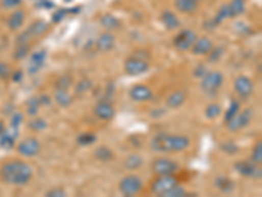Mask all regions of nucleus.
<instances>
[{"instance_id":"72a5a7b5","label":"nucleus","mask_w":262,"mask_h":197,"mask_svg":"<svg viewBox=\"0 0 262 197\" xmlns=\"http://www.w3.org/2000/svg\"><path fill=\"white\" fill-rule=\"evenodd\" d=\"M27 114L28 116H31V117H34L37 116L38 111H40V107H41V103L38 100V96H33V97H29L27 100Z\"/></svg>"},{"instance_id":"f8f14e48","label":"nucleus","mask_w":262,"mask_h":197,"mask_svg":"<svg viewBox=\"0 0 262 197\" xmlns=\"http://www.w3.org/2000/svg\"><path fill=\"white\" fill-rule=\"evenodd\" d=\"M197 40V34L192 29H181L173 38V46L177 52H188L190 50L194 41Z\"/></svg>"},{"instance_id":"dca6fc26","label":"nucleus","mask_w":262,"mask_h":197,"mask_svg":"<svg viewBox=\"0 0 262 197\" xmlns=\"http://www.w3.org/2000/svg\"><path fill=\"white\" fill-rule=\"evenodd\" d=\"M213 47H214L213 40L206 37V36H203V37H197V40L194 41V43H193L192 47H190V52H192L194 56L203 57V56H207Z\"/></svg>"},{"instance_id":"412c9836","label":"nucleus","mask_w":262,"mask_h":197,"mask_svg":"<svg viewBox=\"0 0 262 197\" xmlns=\"http://www.w3.org/2000/svg\"><path fill=\"white\" fill-rule=\"evenodd\" d=\"M201 0H174V8L184 15H193L198 11Z\"/></svg>"},{"instance_id":"5701e85b","label":"nucleus","mask_w":262,"mask_h":197,"mask_svg":"<svg viewBox=\"0 0 262 197\" xmlns=\"http://www.w3.org/2000/svg\"><path fill=\"white\" fill-rule=\"evenodd\" d=\"M100 25L108 32L118 31V29H122L123 27L122 21H121L117 16L112 15V13H105V15L101 16Z\"/></svg>"},{"instance_id":"4be33fe9","label":"nucleus","mask_w":262,"mask_h":197,"mask_svg":"<svg viewBox=\"0 0 262 197\" xmlns=\"http://www.w3.org/2000/svg\"><path fill=\"white\" fill-rule=\"evenodd\" d=\"M186 91L185 89H176L167 97V107L171 109L181 108L186 102Z\"/></svg>"},{"instance_id":"2eb2a0df","label":"nucleus","mask_w":262,"mask_h":197,"mask_svg":"<svg viewBox=\"0 0 262 197\" xmlns=\"http://www.w3.org/2000/svg\"><path fill=\"white\" fill-rule=\"evenodd\" d=\"M93 114L98 120L110 121L113 120L114 116H116V108L113 107V104H110V103L105 102V100H100L93 107Z\"/></svg>"},{"instance_id":"0eeeda50","label":"nucleus","mask_w":262,"mask_h":197,"mask_svg":"<svg viewBox=\"0 0 262 197\" xmlns=\"http://www.w3.org/2000/svg\"><path fill=\"white\" fill-rule=\"evenodd\" d=\"M151 169H152L155 176L174 175L180 169V164L176 160L171 159V158L159 157L153 159L152 164H151Z\"/></svg>"},{"instance_id":"6ab92c4d","label":"nucleus","mask_w":262,"mask_h":197,"mask_svg":"<svg viewBox=\"0 0 262 197\" xmlns=\"http://www.w3.org/2000/svg\"><path fill=\"white\" fill-rule=\"evenodd\" d=\"M25 17H27L25 11L16 8V10L9 15L8 19H7V27H8L9 31L11 32L20 31L25 22Z\"/></svg>"},{"instance_id":"6e6552de","label":"nucleus","mask_w":262,"mask_h":197,"mask_svg":"<svg viewBox=\"0 0 262 197\" xmlns=\"http://www.w3.org/2000/svg\"><path fill=\"white\" fill-rule=\"evenodd\" d=\"M180 184L177 178L174 175H160L156 176L151 182L149 185V191L152 192L156 196H163L165 192H168L171 188H173L174 185Z\"/></svg>"},{"instance_id":"f704fd0d","label":"nucleus","mask_w":262,"mask_h":197,"mask_svg":"<svg viewBox=\"0 0 262 197\" xmlns=\"http://www.w3.org/2000/svg\"><path fill=\"white\" fill-rule=\"evenodd\" d=\"M93 88V82L91 79H82L75 84V95H84V93L89 92Z\"/></svg>"},{"instance_id":"a878e982","label":"nucleus","mask_w":262,"mask_h":197,"mask_svg":"<svg viewBox=\"0 0 262 197\" xmlns=\"http://www.w3.org/2000/svg\"><path fill=\"white\" fill-rule=\"evenodd\" d=\"M54 100L62 108H67V107H70L72 104V96L68 93V89L55 88Z\"/></svg>"},{"instance_id":"7ed1b4c3","label":"nucleus","mask_w":262,"mask_h":197,"mask_svg":"<svg viewBox=\"0 0 262 197\" xmlns=\"http://www.w3.org/2000/svg\"><path fill=\"white\" fill-rule=\"evenodd\" d=\"M199 80H201L202 92L213 97L217 95L220 87L224 83V75L218 70L207 71Z\"/></svg>"},{"instance_id":"f03ea898","label":"nucleus","mask_w":262,"mask_h":197,"mask_svg":"<svg viewBox=\"0 0 262 197\" xmlns=\"http://www.w3.org/2000/svg\"><path fill=\"white\" fill-rule=\"evenodd\" d=\"M190 143L192 142L188 136L160 132L151 139L149 146L156 153H180L189 147Z\"/></svg>"},{"instance_id":"aec40b11","label":"nucleus","mask_w":262,"mask_h":197,"mask_svg":"<svg viewBox=\"0 0 262 197\" xmlns=\"http://www.w3.org/2000/svg\"><path fill=\"white\" fill-rule=\"evenodd\" d=\"M160 22L164 25V28L167 31H176L181 27L180 19L177 17L176 13L173 11L165 10L163 11L162 15H160Z\"/></svg>"},{"instance_id":"ddd939ff","label":"nucleus","mask_w":262,"mask_h":197,"mask_svg":"<svg viewBox=\"0 0 262 197\" xmlns=\"http://www.w3.org/2000/svg\"><path fill=\"white\" fill-rule=\"evenodd\" d=\"M233 89L241 98H248L254 91V84L247 75H239L233 80Z\"/></svg>"},{"instance_id":"e433bc0d","label":"nucleus","mask_w":262,"mask_h":197,"mask_svg":"<svg viewBox=\"0 0 262 197\" xmlns=\"http://www.w3.org/2000/svg\"><path fill=\"white\" fill-rule=\"evenodd\" d=\"M220 150L227 155H236L239 153V146L235 141H224L219 145Z\"/></svg>"},{"instance_id":"ea45409f","label":"nucleus","mask_w":262,"mask_h":197,"mask_svg":"<svg viewBox=\"0 0 262 197\" xmlns=\"http://www.w3.org/2000/svg\"><path fill=\"white\" fill-rule=\"evenodd\" d=\"M223 54H224V47L223 46H214L213 49H211V52L207 54V61L210 62V63H215V62L220 61V58L223 57Z\"/></svg>"},{"instance_id":"4c0bfd02","label":"nucleus","mask_w":262,"mask_h":197,"mask_svg":"<svg viewBox=\"0 0 262 197\" xmlns=\"http://www.w3.org/2000/svg\"><path fill=\"white\" fill-rule=\"evenodd\" d=\"M186 196H188V192H186L185 188L180 184L174 185L173 188H171L169 191L165 192V193L163 194V197H186Z\"/></svg>"},{"instance_id":"7c9ffc66","label":"nucleus","mask_w":262,"mask_h":197,"mask_svg":"<svg viewBox=\"0 0 262 197\" xmlns=\"http://www.w3.org/2000/svg\"><path fill=\"white\" fill-rule=\"evenodd\" d=\"M28 129L32 130V132L34 133L43 132L45 129H47V122H46L45 118L34 116L33 118H31V120L28 121Z\"/></svg>"},{"instance_id":"b1692460","label":"nucleus","mask_w":262,"mask_h":197,"mask_svg":"<svg viewBox=\"0 0 262 197\" xmlns=\"http://www.w3.org/2000/svg\"><path fill=\"white\" fill-rule=\"evenodd\" d=\"M214 187L217 188L218 191L222 193H232L235 189V183L231 178L226 175H218L217 178L214 179Z\"/></svg>"},{"instance_id":"8fccbe9b","label":"nucleus","mask_w":262,"mask_h":197,"mask_svg":"<svg viewBox=\"0 0 262 197\" xmlns=\"http://www.w3.org/2000/svg\"><path fill=\"white\" fill-rule=\"evenodd\" d=\"M38 100H40L41 105H46V107H50V105H51V97L47 95H45V93L38 96Z\"/></svg>"},{"instance_id":"58836bf2","label":"nucleus","mask_w":262,"mask_h":197,"mask_svg":"<svg viewBox=\"0 0 262 197\" xmlns=\"http://www.w3.org/2000/svg\"><path fill=\"white\" fill-rule=\"evenodd\" d=\"M250 160L256 164L262 163V142H256V145L252 149V155H250Z\"/></svg>"},{"instance_id":"de8ad7c7","label":"nucleus","mask_w":262,"mask_h":197,"mask_svg":"<svg viewBox=\"0 0 262 197\" xmlns=\"http://www.w3.org/2000/svg\"><path fill=\"white\" fill-rule=\"evenodd\" d=\"M11 79H12V82H15V83H20V82L24 79V71L20 70V68L13 71L12 74H11Z\"/></svg>"},{"instance_id":"39448f33","label":"nucleus","mask_w":262,"mask_h":197,"mask_svg":"<svg viewBox=\"0 0 262 197\" xmlns=\"http://www.w3.org/2000/svg\"><path fill=\"white\" fill-rule=\"evenodd\" d=\"M143 180L140 176L135 174H128L119 180L118 189L125 197H131L137 196L143 189Z\"/></svg>"},{"instance_id":"2f4dec72","label":"nucleus","mask_w":262,"mask_h":197,"mask_svg":"<svg viewBox=\"0 0 262 197\" xmlns=\"http://www.w3.org/2000/svg\"><path fill=\"white\" fill-rule=\"evenodd\" d=\"M228 6L232 12V16H233V19H235V17H238V16L243 15L245 12V10H247V0H231Z\"/></svg>"},{"instance_id":"f257e3e1","label":"nucleus","mask_w":262,"mask_h":197,"mask_svg":"<svg viewBox=\"0 0 262 197\" xmlns=\"http://www.w3.org/2000/svg\"><path fill=\"white\" fill-rule=\"evenodd\" d=\"M34 175L33 167L20 159H11L0 166V180L12 187H25Z\"/></svg>"},{"instance_id":"9b49d317","label":"nucleus","mask_w":262,"mask_h":197,"mask_svg":"<svg viewBox=\"0 0 262 197\" xmlns=\"http://www.w3.org/2000/svg\"><path fill=\"white\" fill-rule=\"evenodd\" d=\"M252 117H253V112L252 109H244V111H239V113L236 114L235 117H232L228 122H226V127L229 132L232 133H238L240 130H243L244 128H247L248 125L252 121Z\"/></svg>"},{"instance_id":"9d476101","label":"nucleus","mask_w":262,"mask_h":197,"mask_svg":"<svg viewBox=\"0 0 262 197\" xmlns=\"http://www.w3.org/2000/svg\"><path fill=\"white\" fill-rule=\"evenodd\" d=\"M233 169L243 178L261 179L262 168L261 164L253 163L252 160H238L233 164Z\"/></svg>"},{"instance_id":"c756f323","label":"nucleus","mask_w":262,"mask_h":197,"mask_svg":"<svg viewBox=\"0 0 262 197\" xmlns=\"http://www.w3.org/2000/svg\"><path fill=\"white\" fill-rule=\"evenodd\" d=\"M97 142V136L93 132H84L76 137V143L83 147L91 146Z\"/></svg>"},{"instance_id":"09e8293b","label":"nucleus","mask_w":262,"mask_h":197,"mask_svg":"<svg viewBox=\"0 0 262 197\" xmlns=\"http://www.w3.org/2000/svg\"><path fill=\"white\" fill-rule=\"evenodd\" d=\"M68 11L67 10H59V11H57V12L54 13V15H53V21L54 22H61L62 20L64 19V17H66V13H67Z\"/></svg>"},{"instance_id":"4468645a","label":"nucleus","mask_w":262,"mask_h":197,"mask_svg":"<svg viewBox=\"0 0 262 197\" xmlns=\"http://www.w3.org/2000/svg\"><path fill=\"white\" fill-rule=\"evenodd\" d=\"M128 97L135 103H147L153 97V92L146 84H135L128 89Z\"/></svg>"},{"instance_id":"a19ab883","label":"nucleus","mask_w":262,"mask_h":197,"mask_svg":"<svg viewBox=\"0 0 262 197\" xmlns=\"http://www.w3.org/2000/svg\"><path fill=\"white\" fill-rule=\"evenodd\" d=\"M71 86H72V77L70 75H62L55 83V88L61 89H68Z\"/></svg>"},{"instance_id":"79ce46f5","label":"nucleus","mask_w":262,"mask_h":197,"mask_svg":"<svg viewBox=\"0 0 262 197\" xmlns=\"http://www.w3.org/2000/svg\"><path fill=\"white\" fill-rule=\"evenodd\" d=\"M12 74V70L9 67L8 63L0 61V80H8Z\"/></svg>"},{"instance_id":"37998d69","label":"nucleus","mask_w":262,"mask_h":197,"mask_svg":"<svg viewBox=\"0 0 262 197\" xmlns=\"http://www.w3.org/2000/svg\"><path fill=\"white\" fill-rule=\"evenodd\" d=\"M45 196L46 197H66L67 196V192H66V189L62 187H54L51 188V189H49V191H46Z\"/></svg>"},{"instance_id":"393cba45","label":"nucleus","mask_w":262,"mask_h":197,"mask_svg":"<svg viewBox=\"0 0 262 197\" xmlns=\"http://www.w3.org/2000/svg\"><path fill=\"white\" fill-rule=\"evenodd\" d=\"M16 138H17V129L11 128L9 130H4L0 136V147L4 150H11L16 146Z\"/></svg>"},{"instance_id":"c9c22d12","label":"nucleus","mask_w":262,"mask_h":197,"mask_svg":"<svg viewBox=\"0 0 262 197\" xmlns=\"http://www.w3.org/2000/svg\"><path fill=\"white\" fill-rule=\"evenodd\" d=\"M240 109H241L240 102H239V100H235V98H232L231 103H229L228 105V108L226 109V113H224V122H228L232 117H235Z\"/></svg>"},{"instance_id":"49530a36","label":"nucleus","mask_w":262,"mask_h":197,"mask_svg":"<svg viewBox=\"0 0 262 197\" xmlns=\"http://www.w3.org/2000/svg\"><path fill=\"white\" fill-rule=\"evenodd\" d=\"M22 120H24L22 114L18 113V112H16V113L12 116V120H11V128H15V129H17V128L20 127V124L22 122Z\"/></svg>"},{"instance_id":"bb28decb","label":"nucleus","mask_w":262,"mask_h":197,"mask_svg":"<svg viewBox=\"0 0 262 197\" xmlns=\"http://www.w3.org/2000/svg\"><path fill=\"white\" fill-rule=\"evenodd\" d=\"M143 164L144 159L142 158V155L137 154V153H134V154H128L127 157L125 158V160H123V167H125L126 169H128V171L139 169L140 167H143Z\"/></svg>"},{"instance_id":"1a4fd4ad","label":"nucleus","mask_w":262,"mask_h":197,"mask_svg":"<svg viewBox=\"0 0 262 197\" xmlns=\"http://www.w3.org/2000/svg\"><path fill=\"white\" fill-rule=\"evenodd\" d=\"M123 70L130 77H139V75L146 74L149 70V62L147 59L131 56L126 58L125 63H123Z\"/></svg>"},{"instance_id":"c03bdc74","label":"nucleus","mask_w":262,"mask_h":197,"mask_svg":"<svg viewBox=\"0 0 262 197\" xmlns=\"http://www.w3.org/2000/svg\"><path fill=\"white\" fill-rule=\"evenodd\" d=\"M22 4V0H2V7L6 10H16Z\"/></svg>"},{"instance_id":"c85d7f7f","label":"nucleus","mask_w":262,"mask_h":197,"mask_svg":"<svg viewBox=\"0 0 262 197\" xmlns=\"http://www.w3.org/2000/svg\"><path fill=\"white\" fill-rule=\"evenodd\" d=\"M31 53V45L29 43H16V47L12 53V58L20 62L27 58Z\"/></svg>"},{"instance_id":"423d86ee","label":"nucleus","mask_w":262,"mask_h":197,"mask_svg":"<svg viewBox=\"0 0 262 197\" xmlns=\"http://www.w3.org/2000/svg\"><path fill=\"white\" fill-rule=\"evenodd\" d=\"M16 150L21 157L33 158L40 154L41 150H42V145H41V141L37 137L29 136L18 142L17 146H16Z\"/></svg>"},{"instance_id":"20e7f679","label":"nucleus","mask_w":262,"mask_h":197,"mask_svg":"<svg viewBox=\"0 0 262 197\" xmlns=\"http://www.w3.org/2000/svg\"><path fill=\"white\" fill-rule=\"evenodd\" d=\"M50 24L42 19L34 20L22 33H20L16 38V43H29V41L34 40V38L42 37L46 32L49 31Z\"/></svg>"},{"instance_id":"a211bd4d","label":"nucleus","mask_w":262,"mask_h":197,"mask_svg":"<svg viewBox=\"0 0 262 197\" xmlns=\"http://www.w3.org/2000/svg\"><path fill=\"white\" fill-rule=\"evenodd\" d=\"M96 47L101 53H109L116 47V36L112 32H102L96 41Z\"/></svg>"},{"instance_id":"a18cd8bd","label":"nucleus","mask_w":262,"mask_h":197,"mask_svg":"<svg viewBox=\"0 0 262 197\" xmlns=\"http://www.w3.org/2000/svg\"><path fill=\"white\" fill-rule=\"evenodd\" d=\"M207 67L203 65V63H199V65H197L194 67V71H193V77L194 78H198V79H201L202 77H203L206 72H207Z\"/></svg>"},{"instance_id":"f3484780","label":"nucleus","mask_w":262,"mask_h":197,"mask_svg":"<svg viewBox=\"0 0 262 197\" xmlns=\"http://www.w3.org/2000/svg\"><path fill=\"white\" fill-rule=\"evenodd\" d=\"M47 56H49V53H47L46 49L37 50L36 53H33L31 56V58H29V68H28V70H29V74H37V72L43 67V65H45Z\"/></svg>"},{"instance_id":"cd10ccee","label":"nucleus","mask_w":262,"mask_h":197,"mask_svg":"<svg viewBox=\"0 0 262 197\" xmlns=\"http://www.w3.org/2000/svg\"><path fill=\"white\" fill-rule=\"evenodd\" d=\"M93 157L100 162H110L114 159V151L105 145H100L93 151Z\"/></svg>"},{"instance_id":"3c124183","label":"nucleus","mask_w":262,"mask_h":197,"mask_svg":"<svg viewBox=\"0 0 262 197\" xmlns=\"http://www.w3.org/2000/svg\"><path fill=\"white\" fill-rule=\"evenodd\" d=\"M4 130H6V127H4V122L2 120H0V136L3 134Z\"/></svg>"},{"instance_id":"473e14b6","label":"nucleus","mask_w":262,"mask_h":197,"mask_svg":"<svg viewBox=\"0 0 262 197\" xmlns=\"http://www.w3.org/2000/svg\"><path fill=\"white\" fill-rule=\"evenodd\" d=\"M223 109L222 105L218 104V103H210V104L204 108V117L207 120H215L222 114Z\"/></svg>"}]
</instances>
